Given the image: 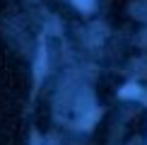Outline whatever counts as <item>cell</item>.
Wrapping results in <instances>:
<instances>
[{"label":"cell","instance_id":"7a4b0ae2","mask_svg":"<svg viewBox=\"0 0 147 145\" xmlns=\"http://www.w3.org/2000/svg\"><path fill=\"white\" fill-rule=\"evenodd\" d=\"M44 70H46V53L41 51V56H39V63H36V80H41Z\"/></svg>","mask_w":147,"mask_h":145},{"label":"cell","instance_id":"3957f363","mask_svg":"<svg viewBox=\"0 0 147 145\" xmlns=\"http://www.w3.org/2000/svg\"><path fill=\"white\" fill-rule=\"evenodd\" d=\"M75 5H77V7H82V10H92L94 0H75Z\"/></svg>","mask_w":147,"mask_h":145},{"label":"cell","instance_id":"6da1fadb","mask_svg":"<svg viewBox=\"0 0 147 145\" xmlns=\"http://www.w3.org/2000/svg\"><path fill=\"white\" fill-rule=\"evenodd\" d=\"M138 94H142V92H140V87H135V85H128V87L121 89V97H123V99H133V97H138Z\"/></svg>","mask_w":147,"mask_h":145}]
</instances>
